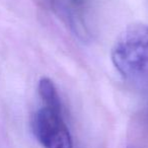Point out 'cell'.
<instances>
[{"label":"cell","mask_w":148,"mask_h":148,"mask_svg":"<svg viewBox=\"0 0 148 148\" xmlns=\"http://www.w3.org/2000/svg\"><path fill=\"white\" fill-rule=\"evenodd\" d=\"M38 89H39V95L43 101L44 107L53 110V111L64 112L58 89L51 79L48 77H43L39 81Z\"/></svg>","instance_id":"obj_3"},{"label":"cell","mask_w":148,"mask_h":148,"mask_svg":"<svg viewBox=\"0 0 148 148\" xmlns=\"http://www.w3.org/2000/svg\"><path fill=\"white\" fill-rule=\"evenodd\" d=\"M116 69L129 82L148 83V25H134L125 29L112 49Z\"/></svg>","instance_id":"obj_1"},{"label":"cell","mask_w":148,"mask_h":148,"mask_svg":"<svg viewBox=\"0 0 148 148\" xmlns=\"http://www.w3.org/2000/svg\"><path fill=\"white\" fill-rule=\"evenodd\" d=\"M33 132L45 148H74L72 136L64 119V112L44 107L34 115Z\"/></svg>","instance_id":"obj_2"},{"label":"cell","mask_w":148,"mask_h":148,"mask_svg":"<svg viewBox=\"0 0 148 148\" xmlns=\"http://www.w3.org/2000/svg\"><path fill=\"white\" fill-rule=\"evenodd\" d=\"M74 3H76V4H80L81 2H82V0H72Z\"/></svg>","instance_id":"obj_4"}]
</instances>
